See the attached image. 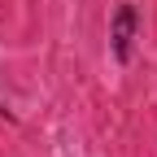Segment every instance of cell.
Here are the masks:
<instances>
[{"instance_id": "2", "label": "cell", "mask_w": 157, "mask_h": 157, "mask_svg": "<svg viewBox=\"0 0 157 157\" xmlns=\"http://www.w3.org/2000/svg\"><path fill=\"white\" fill-rule=\"evenodd\" d=\"M0 118H5V122H17V113H13V109H9L5 101H0Z\"/></svg>"}, {"instance_id": "1", "label": "cell", "mask_w": 157, "mask_h": 157, "mask_svg": "<svg viewBox=\"0 0 157 157\" xmlns=\"http://www.w3.org/2000/svg\"><path fill=\"white\" fill-rule=\"evenodd\" d=\"M135 39H140V9H135V0H122L109 17V52L118 66H131Z\"/></svg>"}]
</instances>
